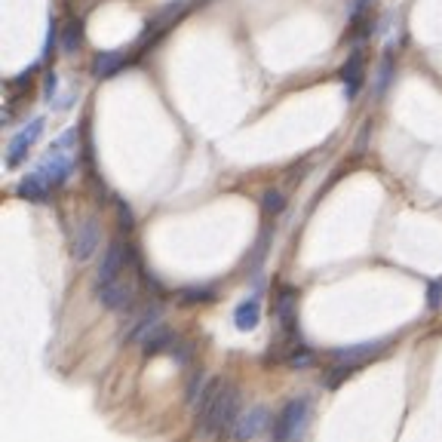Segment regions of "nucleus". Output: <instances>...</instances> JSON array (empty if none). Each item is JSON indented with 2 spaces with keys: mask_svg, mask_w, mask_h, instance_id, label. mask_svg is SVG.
I'll list each match as a JSON object with an SVG mask.
<instances>
[{
  "mask_svg": "<svg viewBox=\"0 0 442 442\" xmlns=\"http://www.w3.org/2000/svg\"><path fill=\"white\" fill-rule=\"evenodd\" d=\"M16 193H18V197H22V200H28V203H46V200H50V193H52V188H50V184H46V178H43V175L34 169V172H28L25 178L18 181Z\"/></svg>",
  "mask_w": 442,
  "mask_h": 442,
  "instance_id": "11",
  "label": "nucleus"
},
{
  "mask_svg": "<svg viewBox=\"0 0 442 442\" xmlns=\"http://www.w3.org/2000/svg\"><path fill=\"white\" fill-rule=\"evenodd\" d=\"M283 209H285L283 191H264V197H261V212H264V215H280Z\"/></svg>",
  "mask_w": 442,
  "mask_h": 442,
  "instance_id": "17",
  "label": "nucleus"
},
{
  "mask_svg": "<svg viewBox=\"0 0 442 442\" xmlns=\"http://www.w3.org/2000/svg\"><path fill=\"white\" fill-rule=\"evenodd\" d=\"M117 209H120V218H123V225L129 230V227H132V212H129V206H123V203H117Z\"/></svg>",
  "mask_w": 442,
  "mask_h": 442,
  "instance_id": "20",
  "label": "nucleus"
},
{
  "mask_svg": "<svg viewBox=\"0 0 442 442\" xmlns=\"http://www.w3.org/2000/svg\"><path fill=\"white\" fill-rule=\"evenodd\" d=\"M80 46H83V25L74 18V22H68L64 25V31H62V50L68 55H74Z\"/></svg>",
  "mask_w": 442,
  "mask_h": 442,
  "instance_id": "15",
  "label": "nucleus"
},
{
  "mask_svg": "<svg viewBox=\"0 0 442 442\" xmlns=\"http://www.w3.org/2000/svg\"><path fill=\"white\" fill-rule=\"evenodd\" d=\"M341 80H344L347 98L353 101L359 96V89H363V83H366V59H363V52H359V50L353 55H347L344 68H341Z\"/></svg>",
  "mask_w": 442,
  "mask_h": 442,
  "instance_id": "10",
  "label": "nucleus"
},
{
  "mask_svg": "<svg viewBox=\"0 0 442 442\" xmlns=\"http://www.w3.org/2000/svg\"><path fill=\"white\" fill-rule=\"evenodd\" d=\"M178 298H181V304H206L215 298V289H212V285H188V289L178 292Z\"/></svg>",
  "mask_w": 442,
  "mask_h": 442,
  "instance_id": "16",
  "label": "nucleus"
},
{
  "mask_svg": "<svg viewBox=\"0 0 442 442\" xmlns=\"http://www.w3.org/2000/svg\"><path fill=\"white\" fill-rule=\"evenodd\" d=\"M129 62V55L126 52H98L96 59H92V74H96L98 80H105V77H114V74L123 68V64Z\"/></svg>",
  "mask_w": 442,
  "mask_h": 442,
  "instance_id": "14",
  "label": "nucleus"
},
{
  "mask_svg": "<svg viewBox=\"0 0 442 442\" xmlns=\"http://www.w3.org/2000/svg\"><path fill=\"white\" fill-rule=\"evenodd\" d=\"M101 246V230H98V218H83L77 227H74V239H71V255L77 261H89L92 255L98 252Z\"/></svg>",
  "mask_w": 442,
  "mask_h": 442,
  "instance_id": "6",
  "label": "nucleus"
},
{
  "mask_svg": "<svg viewBox=\"0 0 442 442\" xmlns=\"http://www.w3.org/2000/svg\"><path fill=\"white\" fill-rule=\"evenodd\" d=\"M96 295H98L101 307L123 313V310H129V307H132V304H135V283H132V280H129V276L123 273V276H120V280H114V283L96 285Z\"/></svg>",
  "mask_w": 442,
  "mask_h": 442,
  "instance_id": "5",
  "label": "nucleus"
},
{
  "mask_svg": "<svg viewBox=\"0 0 442 442\" xmlns=\"http://www.w3.org/2000/svg\"><path fill=\"white\" fill-rule=\"evenodd\" d=\"M43 126H46V120L43 117H34L31 123L22 126L13 138H9V144H6V166H9V169H16V166H22L28 160V151H31V147L40 142Z\"/></svg>",
  "mask_w": 442,
  "mask_h": 442,
  "instance_id": "3",
  "label": "nucleus"
},
{
  "mask_svg": "<svg viewBox=\"0 0 442 442\" xmlns=\"http://www.w3.org/2000/svg\"><path fill=\"white\" fill-rule=\"evenodd\" d=\"M129 261H132V249H129L123 239H110L108 252L101 255V264H98V273H96V285H105V283H114L126 273Z\"/></svg>",
  "mask_w": 442,
  "mask_h": 442,
  "instance_id": "4",
  "label": "nucleus"
},
{
  "mask_svg": "<svg viewBox=\"0 0 442 442\" xmlns=\"http://www.w3.org/2000/svg\"><path fill=\"white\" fill-rule=\"evenodd\" d=\"M37 172L46 178V184L55 191V188H62L64 181L71 178V172H74V157L71 154H64L62 147H50V154L40 160V166H37Z\"/></svg>",
  "mask_w": 442,
  "mask_h": 442,
  "instance_id": "7",
  "label": "nucleus"
},
{
  "mask_svg": "<svg viewBox=\"0 0 442 442\" xmlns=\"http://www.w3.org/2000/svg\"><path fill=\"white\" fill-rule=\"evenodd\" d=\"M55 89H59V77H55V74H46V86H43V98H46V101H52V96H55Z\"/></svg>",
  "mask_w": 442,
  "mask_h": 442,
  "instance_id": "19",
  "label": "nucleus"
},
{
  "mask_svg": "<svg viewBox=\"0 0 442 442\" xmlns=\"http://www.w3.org/2000/svg\"><path fill=\"white\" fill-rule=\"evenodd\" d=\"M267 424H271V412L264 409V405H255V409H249V412H243L237 418V424H234V439H239V442H246V439H255L258 433H261Z\"/></svg>",
  "mask_w": 442,
  "mask_h": 442,
  "instance_id": "8",
  "label": "nucleus"
},
{
  "mask_svg": "<svg viewBox=\"0 0 442 442\" xmlns=\"http://www.w3.org/2000/svg\"><path fill=\"white\" fill-rule=\"evenodd\" d=\"M307 414H310V400L298 396L283 405V412L273 418V442H298L304 427H307Z\"/></svg>",
  "mask_w": 442,
  "mask_h": 442,
  "instance_id": "2",
  "label": "nucleus"
},
{
  "mask_svg": "<svg viewBox=\"0 0 442 442\" xmlns=\"http://www.w3.org/2000/svg\"><path fill=\"white\" fill-rule=\"evenodd\" d=\"M384 347H387V341H363V344H350V347L332 350L329 356L338 359V363H344V366H359V363H366V359L378 356Z\"/></svg>",
  "mask_w": 442,
  "mask_h": 442,
  "instance_id": "9",
  "label": "nucleus"
},
{
  "mask_svg": "<svg viewBox=\"0 0 442 442\" xmlns=\"http://www.w3.org/2000/svg\"><path fill=\"white\" fill-rule=\"evenodd\" d=\"M239 418V390L230 381H209L197 400V424L203 433L234 430Z\"/></svg>",
  "mask_w": 442,
  "mask_h": 442,
  "instance_id": "1",
  "label": "nucleus"
},
{
  "mask_svg": "<svg viewBox=\"0 0 442 442\" xmlns=\"http://www.w3.org/2000/svg\"><path fill=\"white\" fill-rule=\"evenodd\" d=\"M258 322H261V298L258 295H252V298L239 301L237 310H234V326L239 332H252L258 329Z\"/></svg>",
  "mask_w": 442,
  "mask_h": 442,
  "instance_id": "12",
  "label": "nucleus"
},
{
  "mask_svg": "<svg viewBox=\"0 0 442 442\" xmlns=\"http://www.w3.org/2000/svg\"><path fill=\"white\" fill-rule=\"evenodd\" d=\"M175 341H178V338H175V332L166 329L163 322H160V326H154L142 338V350H144L147 356H157V353H163V350H175Z\"/></svg>",
  "mask_w": 442,
  "mask_h": 442,
  "instance_id": "13",
  "label": "nucleus"
},
{
  "mask_svg": "<svg viewBox=\"0 0 442 442\" xmlns=\"http://www.w3.org/2000/svg\"><path fill=\"white\" fill-rule=\"evenodd\" d=\"M427 307L430 310H439L442 307V276H439V280H430L427 283Z\"/></svg>",
  "mask_w": 442,
  "mask_h": 442,
  "instance_id": "18",
  "label": "nucleus"
}]
</instances>
